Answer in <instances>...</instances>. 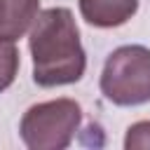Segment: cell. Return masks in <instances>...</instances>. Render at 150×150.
I'll return each mask as SVG.
<instances>
[{
	"instance_id": "cell-1",
	"label": "cell",
	"mask_w": 150,
	"mask_h": 150,
	"mask_svg": "<svg viewBox=\"0 0 150 150\" xmlns=\"http://www.w3.org/2000/svg\"><path fill=\"white\" fill-rule=\"evenodd\" d=\"M28 47L33 56V80L40 87H61L82 80L87 54L80 28L68 7H49L30 26Z\"/></svg>"
},
{
	"instance_id": "cell-3",
	"label": "cell",
	"mask_w": 150,
	"mask_h": 150,
	"mask_svg": "<svg viewBox=\"0 0 150 150\" xmlns=\"http://www.w3.org/2000/svg\"><path fill=\"white\" fill-rule=\"evenodd\" d=\"M82 122V108L73 98H54L30 105L19 124L21 141L30 150H63Z\"/></svg>"
},
{
	"instance_id": "cell-4",
	"label": "cell",
	"mask_w": 150,
	"mask_h": 150,
	"mask_svg": "<svg viewBox=\"0 0 150 150\" xmlns=\"http://www.w3.org/2000/svg\"><path fill=\"white\" fill-rule=\"evenodd\" d=\"M138 9V0H80V14L89 26L117 28Z\"/></svg>"
},
{
	"instance_id": "cell-2",
	"label": "cell",
	"mask_w": 150,
	"mask_h": 150,
	"mask_svg": "<svg viewBox=\"0 0 150 150\" xmlns=\"http://www.w3.org/2000/svg\"><path fill=\"white\" fill-rule=\"evenodd\" d=\"M101 91L115 105H143L150 101V49L143 45L117 47L103 66Z\"/></svg>"
},
{
	"instance_id": "cell-5",
	"label": "cell",
	"mask_w": 150,
	"mask_h": 150,
	"mask_svg": "<svg viewBox=\"0 0 150 150\" xmlns=\"http://www.w3.org/2000/svg\"><path fill=\"white\" fill-rule=\"evenodd\" d=\"M40 14V0H0V40L16 42Z\"/></svg>"
},
{
	"instance_id": "cell-7",
	"label": "cell",
	"mask_w": 150,
	"mask_h": 150,
	"mask_svg": "<svg viewBox=\"0 0 150 150\" xmlns=\"http://www.w3.org/2000/svg\"><path fill=\"white\" fill-rule=\"evenodd\" d=\"M124 148L127 150H136V148H150V120H143V122H136L127 129V136H124Z\"/></svg>"
},
{
	"instance_id": "cell-6",
	"label": "cell",
	"mask_w": 150,
	"mask_h": 150,
	"mask_svg": "<svg viewBox=\"0 0 150 150\" xmlns=\"http://www.w3.org/2000/svg\"><path fill=\"white\" fill-rule=\"evenodd\" d=\"M19 70V49L12 40H0V91H5Z\"/></svg>"
}]
</instances>
